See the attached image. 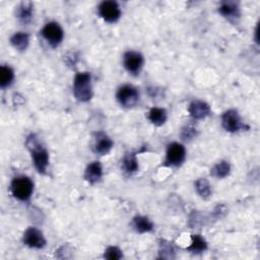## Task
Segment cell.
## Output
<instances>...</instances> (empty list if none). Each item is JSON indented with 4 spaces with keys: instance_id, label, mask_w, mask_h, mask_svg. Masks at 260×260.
I'll return each mask as SVG.
<instances>
[{
    "instance_id": "cell-1",
    "label": "cell",
    "mask_w": 260,
    "mask_h": 260,
    "mask_svg": "<svg viewBox=\"0 0 260 260\" xmlns=\"http://www.w3.org/2000/svg\"><path fill=\"white\" fill-rule=\"evenodd\" d=\"M26 146L30 152L32 164L36 170L40 174H46L48 166H49V152L42 145L38 139L36 138L35 134H30L26 139Z\"/></svg>"
},
{
    "instance_id": "cell-2",
    "label": "cell",
    "mask_w": 260,
    "mask_h": 260,
    "mask_svg": "<svg viewBox=\"0 0 260 260\" xmlns=\"http://www.w3.org/2000/svg\"><path fill=\"white\" fill-rule=\"evenodd\" d=\"M73 94L81 103H86L93 95L91 74L89 72H77L73 79Z\"/></svg>"
},
{
    "instance_id": "cell-3",
    "label": "cell",
    "mask_w": 260,
    "mask_h": 260,
    "mask_svg": "<svg viewBox=\"0 0 260 260\" xmlns=\"http://www.w3.org/2000/svg\"><path fill=\"white\" fill-rule=\"evenodd\" d=\"M10 191L19 201H28L34 192V182L26 176L14 177L10 183Z\"/></svg>"
},
{
    "instance_id": "cell-4",
    "label": "cell",
    "mask_w": 260,
    "mask_h": 260,
    "mask_svg": "<svg viewBox=\"0 0 260 260\" xmlns=\"http://www.w3.org/2000/svg\"><path fill=\"white\" fill-rule=\"evenodd\" d=\"M139 91L132 84H124L120 86L116 92L118 103L127 109L135 107L139 102Z\"/></svg>"
},
{
    "instance_id": "cell-5",
    "label": "cell",
    "mask_w": 260,
    "mask_h": 260,
    "mask_svg": "<svg viewBox=\"0 0 260 260\" xmlns=\"http://www.w3.org/2000/svg\"><path fill=\"white\" fill-rule=\"evenodd\" d=\"M40 32L42 37L47 41V43L53 48L59 46L64 39V30L56 21L47 22Z\"/></svg>"
},
{
    "instance_id": "cell-6",
    "label": "cell",
    "mask_w": 260,
    "mask_h": 260,
    "mask_svg": "<svg viewBox=\"0 0 260 260\" xmlns=\"http://www.w3.org/2000/svg\"><path fill=\"white\" fill-rule=\"evenodd\" d=\"M98 11L100 16L109 23L117 22L121 17V9L119 4L113 0H105L99 4Z\"/></svg>"
},
{
    "instance_id": "cell-7",
    "label": "cell",
    "mask_w": 260,
    "mask_h": 260,
    "mask_svg": "<svg viewBox=\"0 0 260 260\" xmlns=\"http://www.w3.org/2000/svg\"><path fill=\"white\" fill-rule=\"evenodd\" d=\"M186 158L185 146L179 142H172L168 145L166 151L165 164L170 167L181 166Z\"/></svg>"
},
{
    "instance_id": "cell-8",
    "label": "cell",
    "mask_w": 260,
    "mask_h": 260,
    "mask_svg": "<svg viewBox=\"0 0 260 260\" xmlns=\"http://www.w3.org/2000/svg\"><path fill=\"white\" fill-rule=\"evenodd\" d=\"M144 57L140 52L127 51L123 55L124 68L132 75H138L143 67Z\"/></svg>"
},
{
    "instance_id": "cell-9",
    "label": "cell",
    "mask_w": 260,
    "mask_h": 260,
    "mask_svg": "<svg viewBox=\"0 0 260 260\" xmlns=\"http://www.w3.org/2000/svg\"><path fill=\"white\" fill-rule=\"evenodd\" d=\"M221 126L230 133L238 132L245 128V124L242 122L240 114L234 109L226 110L221 115Z\"/></svg>"
},
{
    "instance_id": "cell-10",
    "label": "cell",
    "mask_w": 260,
    "mask_h": 260,
    "mask_svg": "<svg viewBox=\"0 0 260 260\" xmlns=\"http://www.w3.org/2000/svg\"><path fill=\"white\" fill-rule=\"evenodd\" d=\"M22 242L25 246L32 249H43L47 244L42 231L35 226H29L25 230L22 236Z\"/></svg>"
},
{
    "instance_id": "cell-11",
    "label": "cell",
    "mask_w": 260,
    "mask_h": 260,
    "mask_svg": "<svg viewBox=\"0 0 260 260\" xmlns=\"http://www.w3.org/2000/svg\"><path fill=\"white\" fill-rule=\"evenodd\" d=\"M113 145H114L113 140L105 132L100 131L94 134L93 151L96 154H100V155L108 154L113 148Z\"/></svg>"
},
{
    "instance_id": "cell-12",
    "label": "cell",
    "mask_w": 260,
    "mask_h": 260,
    "mask_svg": "<svg viewBox=\"0 0 260 260\" xmlns=\"http://www.w3.org/2000/svg\"><path fill=\"white\" fill-rule=\"evenodd\" d=\"M188 112L194 120H202L210 115L211 109L207 103L200 100H195L189 104Z\"/></svg>"
},
{
    "instance_id": "cell-13",
    "label": "cell",
    "mask_w": 260,
    "mask_h": 260,
    "mask_svg": "<svg viewBox=\"0 0 260 260\" xmlns=\"http://www.w3.org/2000/svg\"><path fill=\"white\" fill-rule=\"evenodd\" d=\"M102 177H103V167L101 162L98 160L89 162L84 171V175H83L84 180L88 184L93 185L100 182Z\"/></svg>"
},
{
    "instance_id": "cell-14",
    "label": "cell",
    "mask_w": 260,
    "mask_h": 260,
    "mask_svg": "<svg viewBox=\"0 0 260 260\" xmlns=\"http://www.w3.org/2000/svg\"><path fill=\"white\" fill-rule=\"evenodd\" d=\"M15 15L22 24L29 23L34 16V4L29 1L20 2L15 9Z\"/></svg>"
},
{
    "instance_id": "cell-15",
    "label": "cell",
    "mask_w": 260,
    "mask_h": 260,
    "mask_svg": "<svg viewBox=\"0 0 260 260\" xmlns=\"http://www.w3.org/2000/svg\"><path fill=\"white\" fill-rule=\"evenodd\" d=\"M218 12L228 19H236L241 15L239 3L235 1H222L218 7Z\"/></svg>"
},
{
    "instance_id": "cell-16",
    "label": "cell",
    "mask_w": 260,
    "mask_h": 260,
    "mask_svg": "<svg viewBox=\"0 0 260 260\" xmlns=\"http://www.w3.org/2000/svg\"><path fill=\"white\" fill-rule=\"evenodd\" d=\"M121 169L127 175H132V174L136 173L139 169L138 159H137L136 154L133 152L126 153L122 158Z\"/></svg>"
},
{
    "instance_id": "cell-17",
    "label": "cell",
    "mask_w": 260,
    "mask_h": 260,
    "mask_svg": "<svg viewBox=\"0 0 260 260\" xmlns=\"http://www.w3.org/2000/svg\"><path fill=\"white\" fill-rule=\"evenodd\" d=\"M132 226L139 234L149 233L153 230V222L144 215H136L132 218Z\"/></svg>"
},
{
    "instance_id": "cell-18",
    "label": "cell",
    "mask_w": 260,
    "mask_h": 260,
    "mask_svg": "<svg viewBox=\"0 0 260 260\" xmlns=\"http://www.w3.org/2000/svg\"><path fill=\"white\" fill-rule=\"evenodd\" d=\"M9 41L11 46L15 50L19 52H23L27 49L29 45V36L24 31H17L10 37Z\"/></svg>"
},
{
    "instance_id": "cell-19",
    "label": "cell",
    "mask_w": 260,
    "mask_h": 260,
    "mask_svg": "<svg viewBox=\"0 0 260 260\" xmlns=\"http://www.w3.org/2000/svg\"><path fill=\"white\" fill-rule=\"evenodd\" d=\"M148 120L155 126H161L167 122L168 119V112L164 108L153 107L149 110L147 114Z\"/></svg>"
},
{
    "instance_id": "cell-20",
    "label": "cell",
    "mask_w": 260,
    "mask_h": 260,
    "mask_svg": "<svg viewBox=\"0 0 260 260\" xmlns=\"http://www.w3.org/2000/svg\"><path fill=\"white\" fill-rule=\"evenodd\" d=\"M207 242L200 235H192L191 236V244L186 248L187 251L193 254H200L206 251Z\"/></svg>"
},
{
    "instance_id": "cell-21",
    "label": "cell",
    "mask_w": 260,
    "mask_h": 260,
    "mask_svg": "<svg viewBox=\"0 0 260 260\" xmlns=\"http://www.w3.org/2000/svg\"><path fill=\"white\" fill-rule=\"evenodd\" d=\"M231 164L228 160H220L210 169V175L216 179H223L231 173Z\"/></svg>"
},
{
    "instance_id": "cell-22",
    "label": "cell",
    "mask_w": 260,
    "mask_h": 260,
    "mask_svg": "<svg viewBox=\"0 0 260 260\" xmlns=\"http://www.w3.org/2000/svg\"><path fill=\"white\" fill-rule=\"evenodd\" d=\"M195 190L197 194L202 198V199H208L212 195V188L209 182L205 178H199L195 181L194 183Z\"/></svg>"
},
{
    "instance_id": "cell-23",
    "label": "cell",
    "mask_w": 260,
    "mask_h": 260,
    "mask_svg": "<svg viewBox=\"0 0 260 260\" xmlns=\"http://www.w3.org/2000/svg\"><path fill=\"white\" fill-rule=\"evenodd\" d=\"M14 80V71L8 65H2L0 67V87L5 89L10 86Z\"/></svg>"
},
{
    "instance_id": "cell-24",
    "label": "cell",
    "mask_w": 260,
    "mask_h": 260,
    "mask_svg": "<svg viewBox=\"0 0 260 260\" xmlns=\"http://www.w3.org/2000/svg\"><path fill=\"white\" fill-rule=\"evenodd\" d=\"M198 134V131L196 129V127L192 124H188L185 125L184 127H182L181 132H180V137L182 140L184 141H190L192 139H194Z\"/></svg>"
},
{
    "instance_id": "cell-25",
    "label": "cell",
    "mask_w": 260,
    "mask_h": 260,
    "mask_svg": "<svg viewBox=\"0 0 260 260\" xmlns=\"http://www.w3.org/2000/svg\"><path fill=\"white\" fill-rule=\"evenodd\" d=\"M159 254L161 258H174V247L172 246V243L166 240H160L159 241Z\"/></svg>"
},
{
    "instance_id": "cell-26",
    "label": "cell",
    "mask_w": 260,
    "mask_h": 260,
    "mask_svg": "<svg viewBox=\"0 0 260 260\" xmlns=\"http://www.w3.org/2000/svg\"><path fill=\"white\" fill-rule=\"evenodd\" d=\"M104 258L110 260H119L123 258V252L116 246H109L104 252Z\"/></svg>"
},
{
    "instance_id": "cell-27",
    "label": "cell",
    "mask_w": 260,
    "mask_h": 260,
    "mask_svg": "<svg viewBox=\"0 0 260 260\" xmlns=\"http://www.w3.org/2000/svg\"><path fill=\"white\" fill-rule=\"evenodd\" d=\"M225 213H226V209H225L224 205H217V206L214 208L213 212H212V214H213V216H214L215 218H220V217H222Z\"/></svg>"
}]
</instances>
